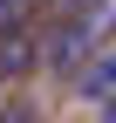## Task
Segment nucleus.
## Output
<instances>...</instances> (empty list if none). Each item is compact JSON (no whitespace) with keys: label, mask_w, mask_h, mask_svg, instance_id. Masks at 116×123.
I'll return each mask as SVG.
<instances>
[{"label":"nucleus","mask_w":116,"mask_h":123,"mask_svg":"<svg viewBox=\"0 0 116 123\" xmlns=\"http://www.w3.org/2000/svg\"><path fill=\"white\" fill-rule=\"evenodd\" d=\"M41 68V34L34 27H0V82H27Z\"/></svg>","instance_id":"7ed1b4c3"},{"label":"nucleus","mask_w":116,"mask_h":123,"mask_svg":"<svg viewBox=\"0 0 116 123\" xmlns=\"http://www.w3.org/2000/svg\"><path fill=\"white\" fill-rule=\"evenodd\" d=\"M89 123H116V103H103V110H96V116H89Z\"/></svg>","instance_id":"423d86ee"},{"label":"nucleus","mask_w":116,"mask_h":123,"mask_svg":"<svg viewBox=\"0 0 116 123\" xmlns=\"http://www.w3.org/2000/svg\"><path fill=\"white\" fill-rule=\"evenodd\" d=\"M0 123H41V103L34 96H7L0 103Z\"/></svg>","instance_id":"20e7f679"},{"label":"nucleus","mask_w":116,"mask_h":123,"mask_svg":"<svg viewBox=\"0 0 116 123\" xmlns=\"http://www.w3.org/2000/svg\"><path fill=\"white\" fill-rule=\"evenodd\" d=\"M68 89H75L82 103H96V110H103V103H116V41H103V48L82 62V68L68 75Z\"/></svg>","instance_id":"f03ea898"},{"label":"nucleus","mask_w":116,"mask_h":123,"mask_svg":"<svg viewBox=\"0 0 116 123\" xmlns=\"http://www.w3.org/2000/svg\"><path fill=\"white\" fill-rule=\"evenodd\" d=\"M103 41H116V0H82V7L55 14V27L41 34V68H55L68 82Z\"/></svg>","instance_id":"f257e3e1"},{"label":"nucleus","mask_w":116,"mask_h":123,"mask_svg":"<svg viewBox=\"0 0 116 123\" xmlns=\"http://www.w3.org/2000/svg\"><path fill=\"white\" fill-rule=\"evenodd\" d=\"M34 7H48V0H0V27H27Z\"/></svg>","instance_id":"39448f33"}]
</instances>
